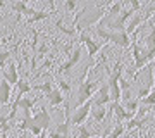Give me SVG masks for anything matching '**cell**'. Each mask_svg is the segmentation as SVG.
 <instances>
[{
  "instance_id": "obj_19",
  "label": "cell",
  "mask_w": 155,
  "mask_h": 138,
  "mask_svg": "<svg viewBox=\"0 0 155 138\" xmlns=\"http://www.w3.org/2000/svg\"><path fill=\"white\" fill-rule=\"evenodd\" d=\"M52 88H54V85H52V81H45V83H40V85H35L33 90H36V92H41V93H48V92H52Z\"/></svg>"
},
{
  "instance_id": "obj_12",
  "label": "cell",
  "mask_w": 155,
  "mask_h": 138,
  "mask_svg": "<svg viewBox=\"0 0 155 138\" xmlns=\"http://www.w3.org/2000/svg\"><path fill=\"white\" fill-rule=\"evenodd\" d=\"M150 16H152V14H148V12H143V14H136V16H133V19L129 21V24H127V28H126V33L133 35L134 31H136V28H138L141 22L147 21Z\"/></svg>"
},
{
  "instance_id": "obj_26",
  "label": "cell",
  "mask_w": 155,
  "mask_h": 138,
  "mask_svg": "<svg viewBox=\"0 0 155 138\" xmlns=\"http://www.w3.org/2000/svg\"><path fill=\"white\" fill-rule=\"evenodd\" d=\"M64 9H66L67 12L74 11V9H76V0H66V2H64Z\"/></svg>"
},
{
  "instance_id": "obj_3",
  "label": "cell",
  "mask_w": 155,
  "mask_h": 138,
  "mask_svg": "<svg viewBox=\"0 0 155 138\" xmlns=\"http://www.w3.org/2000/svg\"><path fill=\"white\" fill-rule=\"evenodd\" d=\"M29 124H35V126H40L41 130H48L50 124H52V116L48 114V110L47 107H40L38 112L35 114V116L28 117V119H22L21 124H19V130H28Z\"/></svg>"
},
{
  "instance_id": "obj_24",
  "label": "cell",
  "mask_w": 155,
  "mask_h": 138,
  "mask_svg": "<svg viewBox=\"0 0 155 138\" xmlns=\"http://www.w3.org/2000/svg\"><path fill=\"white\" fill-rule=\"evenodd\" d=\"M59 90H61L62 93H69L71 92V83H67L66 79H61L59 81Z\"/></svg>"
},
{
  "instance_id": "obj_20",
  "label": "cell",
  "mask_w": 155,
  "mask_h": 138,
  "mask_svg": "<svg viewBox=\"0 0 155 138\" xmlns=\"http://www.w3.org/2000/svg\"><path fill=\"white\" fill-rule=\"evenodd\" d=\"M93 135H95V133L90 131V130L84 126V124H83V126H81V124L78 126V135H76V138H91Z\"/></svg>"
},
{
  "instance_id": "obj_8",
  "label": "cell",
  "mask_w": 155,
  "mask_h": 138,
  "mask_svg": "<svg viewBox=\"0 0 155 138\" xmlns=\"http://www.w3.org/2000/svg\"><path fill=\"white\" fill-rule=\"evenodd\" d=\"M2 76H4V79H7V81L11 83V85H16V83L19 81L17 64H16V61H14V59H9V61H7V64L2 67Z\"/></svg>"
},
{
  "instance_id": "obj_28",
  "label": "cell",
  "mask_w": 155,
  "mask_h": 138,
  "mask_svg": "<svg viewBox=\"0 0 155 138\" xmlns=\"http://www.w3.org/2000/svg\"><path fill=\"white\" fill-rule=\"evenodd\" d=\"M2 7H5V0H0V9Z\"/></svg>"
},
{
  "instance_id": "obj_13",
  "label": "cell",
  "mask_w": 155,
  "mask_h": 138,
  "mask_svg": "<svg viewBox=\"0 0 155 138\" xmlns=\"http://www.w3.org/2000/svg\"><path fill=\"white\" fill-rule=\"evenodd\" d=\"M11 86H12L11 83L2 78V81H0V105L9 104V100H11V92H12Z\"/></svg>"
},
{
  "instance_id": "obj_4",
  "label": "cell",
  "mask_w": 155,
  "mask_h": 138,
  "mask_svg": "<svg viewBox=\"0 0 155 138\" xmlns=\"http://www.w3.org/2000/svg\"><path fill=\"white\" fill-rule=\"evenodd\" d=\"M90 110H91V100H86L84 104L78 105L76 109H74V112H72V116H71V123L74 124V126L83 124V123L88 119Z\"/></svg>"
},
{
  "instance_id": "obj_17",
  "label": "cell",
  "mask_w": 155,
  "mask_h": 138,
  "mask_svg": "<svg viewBox=\"0 0 155 138\" xmlns=\"http://www.w3.org/2000/svg\"><path fill=\"white\" fill-rule=\"evenodd\" d=\"M54 14V12H45V11H36L33 14V16L26 17V24H33V22L36 21H41V19H47V17H50Z\"/></svg>"
},
{
  "instance_id": "obj_7",
  "label": "cell",
  "mask_w": 155,
  "mask_h": 138,
  "mask_svg": "<svg viewBox=\"0 0 155 138\" xmlns=\"http://www.w3.org/2000/svg\"><path fill=\"white\" fill-rule=\"evenodd\" d=\"M110 102V93H109V85L104 83L100 85V88L95 92V95L91 97V107H104Z\"/></svg>"
},
{
  "instance_id": "obj_6",
  "label": "cell",
  "mask_w": 155,
  "mask_h": 138,
  "mask_svg": "<svg viewBox=\"0 0 155 138\" xmlns=\"http://www.w3.org/2000/svg\"><path fill=\"white\" fill-rule=\"evenodd\" d=\"M79 40L83 42L84 45H86V49H88V55L90 59H93L95 55L98 54L100 50L104 49V45H105V42H102V40H95L91 38L88 33H81L79 35Z\"/></svg>"
},
{
  "instance_id": "obj_30",
  "label": "cell",
  "mask_w": 155,
  "mask_h": 138,
  "mask_svg": "<svg viewBox=\"0 0 155 138\" xmlns=\"http://www.w3.org/2000/svg\"><path fill=\"white\" fill-rule=\"evenodd\" d=\"M19 138H28V136H26V135H21V136H19Z\"/></svg>"
},
{
  "instance_id": "obj_15",
  "label": "cell",
  "mask_w": 155,
  "mask_h": 138,
  "mask_svg": "<svg viewBox=\"0 0 155 138\" xmlns=\"http://www.w3.org/2000/svg\"><path fill=\"white\" fill-rule=\"evenodd\" d=\"M90 114H91L95 123H102L107 117V114H109V109H105V105L104 107H91Z\"/></svg>"
},
{
  "instance_id": "obj_5",
  "label": "cell",
  "mask_w": 155,
  "mask_h": 138,
  "mask_svg": "<svg viewBox=\"0 0 155 138\" xmlns=\"http://www.w3.org/2000/svg\"><path fill=\"white\" fill-rule=\"evenodd\" d=\"M131 47H133V57H134V69H143L147 64L150 62L148 59V54H147V49H145L143 45L140 43H134L131 42Z\"/></svg>"
},
{
  "instance_id": "obj_10",
  "label": "cell",
  "mask_w": 155,
  "mask_h": 138,
  "mask_svg": "<svg viewBox=\"0 0 155 138\" xmlns=\"http://www.w3.org/2000/svg\"><path fill=\"white\" fill-rule=\"evenodd\" d=\"M110 110L114 112V114H116V121H117V123L129 121V119H133V117H134V114L127 112L121 102H112V104H110Z\"/></svg>"
},
{
  "instance_id": "obj_29",
  "label": "cell",
  "mask_w": 155,
  "mask_h": 138,
  "mask_svg": "<svg viewBox=\"0 0 155 138\" xmlns=\"http://www.w3.org/2000/svg\"><path fill=\"white\" fill-rule=\"evenodd\" d=\"M140 131H141V130H140ZM140 135H141V138H150V136H148V135H145V133H143V131L140 133Z\"/></svg>"
},
{
  "instance_id": "obj_27",
  "label": "cell",
  "mask_w": 155,
  "mask_h": 138,
  "mask_svg": "<svg viewBox=\"0 0 155 138\" xmlns=\"http://www.w3.org/2000/svg\"><path fill=\"white\" fill-rule=\"evenodd\" d=\"M28 130H29L31 133H33L35 136H40V135H41V131H43V130H41L40 126H35V124H29V126H28Z\"/></svg>"
},
{
  "instance_id": "obj_2",
  "label": "cell",
  "mask_w": 155,
  "mask_h": 138,
  "mask_svg": "<svg viewBox=\"0 0 155 138\" xmlns=\"http://www.w3.org/2000/svg\"><path fill=\"white\" fill-rule=\"evenodd\" d=\"M90 66L84 69L83 78H81V85H79V92H78V105L84 104L86 100H91V97L95 95V92L100 88V83L90 79Z\"/></svg>"
},
{
  "instance_id": "obj_14",
  "label": "cell",
  "mask_w": 155,
  "mask_h": 138,
  "mask_svg": "<svg viewBox=\"0 0 155 138\" xmlns=\"http://www.w3.org/2000/svg\"><path fill=\"white\" fill-rule=\"evenodd\" d=\"M45 99L50 102L52 107H57V105H61L64 102V93L59 88H52V92H48V93L45 95Z\"/></svg>"
},
{
  "instance_id": "obj_1",
  "label": "cell",
  "mask_w": 155,
  "mask_h": 138,
  "mask_svg": "<svg viewBox=\"0 0 155 138\" xmlns=\"http://www.w3.org/2000/svg\"><path fill=\"white\" fill-rule=\"evenodd\" d=\"M95 35L98 36L102 42H110V43L121 47V49H127L131 45V38L126 31H110V29H105V28H93Z\"/></svg>"
},
{
  "instance_id": "obj_11",
  "label": "cell",
  "mask_w": 155,
  "mask_h": 138,
  "mask_svg": "<svg viewBox=\"0 0 155 138\" xmlns=\"http://www.w3.org/2000/svg\"><path fill=\"white\" fill-rule=\"evenodd\" d=\"M143 47L147 49V54H148L150 62L155 59V24H150V35L145 38Z\"/></svg>"
},
{
  "instance_id": "obj_33",
  "label": "cell",
  "mask_w": 155,
  "mask_h": 138,
  "mask_svg": "<svg viewBox=\"0 0 155 138\" xmlns=\"http://www.w3.org/2000/svg\"><path fill=\"white\" fill-rule=\"evenodd\" d=\"M152 4H155V0H152Z\"/></svg>"
},
{
  "instance_id": "obj_25",
  "label": "cell",
  "mask_w": 155,
  "mask_h": 138,
  "mask_svg": "<svg viewBox=\"0 0 155 138\" xmlns=\"http://www.w3.org/2000/svg\"><path fill=\"white\" fill-rule=\"evenodd\" d=\"M127 2L131 4V7H129V9H131L133 12L141 11V2H140V0H127Z\"/></svg>"
},
{
  "instance_id": "obj_22",
  "label": "cell",
  "mask_w": 155,
  "mask_h": 138,
  "mask_svg": "<svg viewBox=\"0 0 155 138\" xmlns=\"http://www.w3.org/2000/svg\"><path fill=\"white\" fill-rule=\"evenodd\" d=\"M26 4H24V0H16V2H14V4H12V11L14 12H17V14H21L22 16V12L26 11Z\"/></svg>"
},
{
  "instance_id": "obj_18",
  "label": "cell",
  "mask_w": 155,
  "mask_h": 138,
  "mask_svg": "<svg viewBox=\"0 0 155 138\" xmlns=\"http://www.w3.org/2000/svg\"><path fill=\"white\" fill-rule=\"evenodd\" d=\"M55 28L59 29V31H62V33L69 35V36H74V35H76V29H74L72 26H71V28H69V26H66L62 19H57V21H55Z\"/></svg>"
},
{
  "instance_id": "obj_16",
  "label": "cell",
  "mask_w": 155,
  "mask_h": 138,
  "mask_svg": "<svg viewBox=\"0 0 155 138\" xmlns=\"http://www.w3.org/2000/svg\"><path fill=\"white\" fill-rule=\"evenodd\" d=\"M16 86H17V97H22L24 93H29V92L33 90L31 81H26V79H19V81L16 83Z\"/></svg>"
},
{
  "instance_id": "obj_23",
  "label": "cell",
  "mask_w": 155,
  "mask_h": 138,
  "mask_svg": "<svg viewBox=\"0 0 155 138\" xmlns=\"http://www.w3.org/2000/svg\"><path fill=\"white\" fill-rule=\"evenodd\" d=\"M141 104L143 105H148V107H152V105H155V90L153 92H150L145 99H141Z\"/></svg>"
},
{
  "instance_id": "obj_31",
  "label": "cell",
  "mask_w": 155,
  "mask_h": 138,
  "mask_svg": "<svg viewBox=\"0 0 155 138\" xmlns=\"http://www.w3.org/2000/svg\"><path fill=\"white\" fill-rule=\"evenodd\" d=\"M127 133V135H126V136H124V138H129V131H126Z\"/></svg>"
},
{
  "instance_id": "obj_9",
  "label": "cell",
  "mask_w": 155,
  "mask_h": 138,
  "mask_svg": "<svg viewBox=\"0 0 155 138\" xmlns=\"http://www.w3.org/2000/svg\"><path fill=\"white\" fill-rule=\"evenodd\" d=\"M79 61H81V47H76V49L72 50V54L69 55V59H67V61L59 67V71H57V72H59V74H67V72L71 71V69L76 66Z\"/></svg>"
},
{
  "instance_id": "obj_32",
  "label": "cell",
  "mask_w": 155,
  "mask_h": 138,
  "mask_svg": "<svg viewBox=\"0 0 155 138\" xmlns=\"http://www.w3.org/2000/svg\"><path fill=\"white\" fill-rule=\"evenodd\" d=\"M31 2H38V0H31Z\"/></svg>"
},
{
  "instance_id": "obj_21",
  "label": "cell",
  "mask_w": 155,
  "mask_h": 138,
  "mask_svg": "<svg viewBox=\"0 0 155 138\" xmlns=\"http://www.w3.org/2000/svg\"><path fill=\"white\" fill-rule=\"evenodd\" d=\"M138 107H140L138 99H136V100H127V102H124V109H126L127 112H131V114H136Z\"/></svg>"
}]
</instances>
